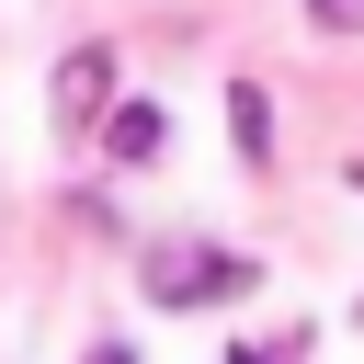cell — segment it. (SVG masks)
<instances>
[{
  "label": "cell",
  "instance_id": "1",
  "mask_svg": "<svg viewBox=\"0 0 364 364\" xmlns=\"http://www.w3.org/2000/svg\"><path fill=\"white\" fill-rule=\"evenodd\" d=\"M262 284V262H239V250H171V262H148V307H216V296H250Z\"/></svg>",
  "mask_w": 364,
  "mask_h": 364
},
{
  "label": "cell",
  "instance_id": "2",
  "mask_svg": "<svg viewBox=\"0 0 364 364\" xmlns=\"http://www.w3.org/2000/svg\"><path fill=\"white\" fill-rule=\"evenodd\" d=\"M102 91H114V57H102V46H80V57H68V68H57V125H68V136H80V125H91V114H102Z\"/></svg>",
  "mask_w": 364,
  "mask_h": 364
},
{
  "label": "cell",
  "instance_id": "3",
  "mask_svg": "<svg viewBox=\"0 0 364 364\" xmlns=\"http://www.w3.org/2000/svg\"><path fill=\"white\" fill-rule=\"evenodd\" d=\"M228 125H239V159H273V102H262V80L228 91Z\"/></svg>",
  "mask_w": 364,
  "mask_h": 364
},
{
  "label": "cell",
  "instance_id": "4",
  "mask_svg": "<svg viewBox=\"0 0 364 364\" xmlns=\"http://www.w3.org/2000/svg\"><path fill=\"white\" fill-rule=\"evenodd\" d=\"M159 136H171V125H159V102H125V114L102 125V148H114V159H159Z\"/></svg>",
  "mask_w": 364,
  "mask_h": 364
},
{
  "label": "cell",
  "instance_id": "5",
  "mask_svg": "<svg viewBox=\"0 0 364 364\" xmlns=\"http://www.w3.org/2000/svg\"><path fill=\"white\" fill-rule=\"evenodd\" d=\"M307 23L318 34H364V0H307Z\"/></svg>",
  "mask_w": 364,
  "mask_h": 364
},
{
  "label": "cell",
  "instance_id": "6",
  "mask_svg": "<svg viewBox=\"0 0 364 364\" xmlns=\"http://www.w3.org/2000/svg\"><path fill=\"white\" fill-rule=\"evenodd\" d=\"M91 364H136V353H125V341H91Z\"/></svg>",
  "mask_w": 364,
  "mask_h": 364
},
{
  "label": "cell",
  "instance_id": "7",
  "mask_svg": "<svg viewBox=\"0 0 364 364\" xmlns=\"http://www.w3.org/2000/svg\"><path fill=\"white\" fill-rule=\"evenodd\" d=\"M228 364H273V353H262V341H239V353H228Z\"/></svg>",
  "mask_w": 364,
  "mask_h": 364
}]
</instances>
